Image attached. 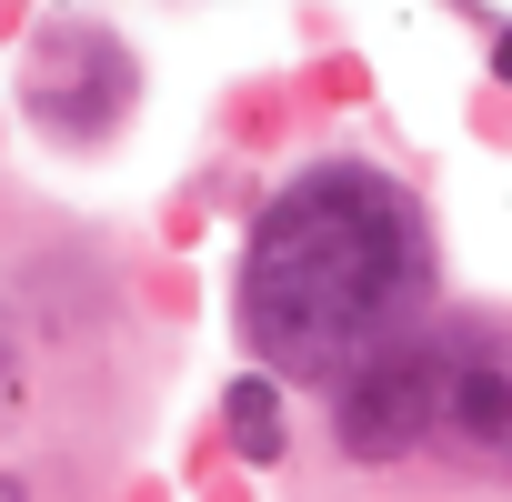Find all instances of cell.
<instances>
[{
    "label": "cell",
    "mask_w": 512,
    "mask_h": 502,
    "mask_svg": "<svg viewBox=\"0 0 512 502\" xmlns=\"http://www.w3.org/2000/svg\"><path fill=\"white\" fill-rule=\"evenodd\" d=\"M412 292H422V221L382 171H352V161L302 171L262 211L241 262V322L292 372L362 352Z\"/></svg>",
    "instance_id": "cell-1"
},
{
    "label": "cell",
    "mask_w": 512,
    "mask_h": 502,
    "mask_svg": "<svg viewBox=\"0 0 512 502\" xmlns=\"http://www.w3.org/2000/svg\"><path fill=\"white\" fill-rule=\"evenodd\" d=\"M332 432L352 462H402L412 442L442 432V342H402L382 362H362L332 402Z\"/></svg>",
    "instance_id": "cell-2"
},
{
    "label": "cell",
    "mask_w": 512,
    "mask_h": 502,
    "mask_svg": "<svg viewBox=\"0 0 512 502\" xmlns=\"http://www.w3.org/2000/svg\"><path fill=\"white\" fill-rule=\"evenodd\" d=\"M121 91H131V61H121V41H101V31H81V21H61V31H41L31 41V71H21V111L31 121H51V131H101L111 111H121Z\"/></svg>",
    "instance_id": "cell-3"
},
{
    "label": "cell",
    "mask_w": 512,
    "mask_h": 502,
    "mask_svg": "<svg viewBox=\"0 0 512 502\" xmlns=\"http://www.w3.org/2000/svg\"><path fill=\"white\" fill-rule=\"evenodd\" d=\"M442 342V432L512 472V332H432Z\"/></svg>",
    "instance_id": "cell-4"
},
{
    "label": "cell",
    "mask_w": 512,
    "mask_h": 502,
    "mask_svg": "<svg viewBox=\"0 0 512 502\" xmlns=\"http://www.w3.org/2000/svg\"><path fill=\"white\" fill-rule=\"evenodd\" d=\"M231 442H241V462H282V442H292V412H282V382L272 372H251V382H231Z\"/></svg>",
    "instance_id": "cell-5"
},
{
    "label": "cell",
    "mask_w": 512,
    "mask_h": 502,
    "mask_svg": "<svg viewBox=\"0 0 512 502\" xmlns=\"http://www.w3.org/2000/svg\"><path fill=\"white\" fill-rule=\"evenodd\" d=\"M0 502H31V482H21V472H0Z\"/></svg>",
    "instance_id": "cell-6"
},
{
    "label": "cell",
    "mask_w": 512,
    "mask_h": 502,
    "mask_svg": "<svg viewBox=\"0 0 512 502\" xmlns=\"http://www.w3.org/2000/svg\"><path fill=\"white\" fill-rule=\"evenodd\" d=\"M0 392H11V322H0Z\"/></svg>",
    "instance_id": "cell-7"
},
{
    "label": "cell",
    "mask_w": 512,
    "mask_h": 502,
    "mask_svg": "<svg viewBox=\"0 0 512 502\" xmlns=\"http://www.w3.org/2000/svg\"><path fill=\"white\" fill-rule=\"evenodd\" d=\"M502 71H512V41H502Z\"/></svg>",
    "instance_id": "cell-8"
}]
</instances>
